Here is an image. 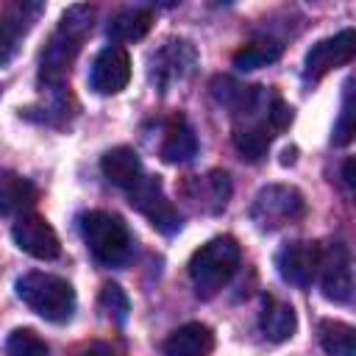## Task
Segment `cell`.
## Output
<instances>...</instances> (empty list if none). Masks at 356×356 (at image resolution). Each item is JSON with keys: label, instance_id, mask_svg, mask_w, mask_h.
Segmentation results:
<instances>
[{"label": "cell", "instance_id": "obj_19", "mask_svg": "<svg viewBox=\"0 0 356 356\" xmlns=\"http://www.w3.org/2000/svg\"><path fill=\"white\" fill-rule=\"evenodd\" d=\"M197 153V136L192 131V125L178 114L167 122L164 128V139H161V147H159V156L167 161V164H184L189 161L192 156Z\"/></svg>", "mask_w": 356, "mask_h": 356}, {"label": "cell", "instance_id": "obj_22", "mask_svg": "<svg viewBox=\"0 0 356 356\" xmlns=\"http://www.w3.org/2000/svg\"><path fill=\"white\" fill-rule=\"evenodd\" d=\"M281 58V44L273 42V39H256V42H248L242 44L236 53H234V67L239 70H259V67H267L273 61Z\"/></svg>", "mask_w": 356, "mask_h": 356}, {"label": "cell", "instance_id": "obj_13", "mask_svg": "<svg viewBox=\"0 0 356 356\" xmlns=\"http://www.w3.org/2000/svg\"><path fill=\"white\" fill-rule=\"evenodd\" d=\"M11 236H14V245L22 253H28L33 259H42V261L58 259V253H61V242H58L53 225L39 214L17 217V222L11 225Z\"/></svg>", "mask_w": 356, "mask_h": 356}, {"label": "cell", "instance_id": "obj_12", "mask_svg": "<svg viewBox=\"0 0 356 356\" xmlns=\"http://www.w3.org/2000/svg\"><path fill=\"white\" fill-rule=\"evenodd\" d=\"M275 267L286 284L309 286L317 278L320 245L312 239H292V242L281 245V250L275 253Z\"/></svg>", "mask_w": 356, "mask_h": 356}, {"label": "cell", "instance_id": "obj_2", "mask_svg": "<svg viewBox=\"0 0 356 356\" xmlns=\"http://www.w3.org/2000/svg\"><path fill=\"white\" fill-rule=\"evenodd\" d=\"M92 17H95L92 6H72L64 11L58 28L47 39L39 58V78L44 86H64L70 67L81 50V42L92 31Z\"/></svg>", "mask_w": 356, "mask_h": 356}, {"label": "cell", "instance_id": "obj_25", "mask_svg": "<svg viewBox=\"0 0 356 356\" xmlns=\"http://www.w3.org/2000/svg\"><path fill=\"white\" fill-rule=\"evenodd\" d=\"M100 306L106 309V314L117 323V325H122L125 320H128V309H131V303H128V295L120 289V284H103V289H100Z\"/></svg>", "mask_w": 356, "mask_h": 356}, {"label": "cell", "instance_id": "obj_16", "mask_svg": "<svg viewBox=\"0 0 356 356\" xmlns=\"http://www.w3.org/2000/svg\"><path fill=\"white\" fill-rule=\"evenodd\" d=\"M211 348H214L211 328L203 323H186L164 339L161 353L164 356H209Z\"/></svg>", "mask_w": 356, "mask_h": 356}, {"label": "cell", "instance_id": "obj_11", "mask_svg": "<svg viewBox=\"0 0 356 356\" xmlns=\"http://www.w3.org/2000/svg\"><path fill=\"white\" fill-rule=\"evenodd\" d=\"M184 200L203 214H220L231 197V178L222 170H209L206 175H189L181 184Z\"/></svg>", "mask_w": 356, "mask_h": 356}, {"label": "cell", "instance_id": "obj_15", "mask_svg": "<svg viewBox=\"0 0 356 356\" xmlns=\"http://www.w3.org/2000/svg\"><path fill=\"white\" fill-rule=\"evenodd\" d=\"M259 328L270 342H286L298 328V314L286 300L275 295H264L259 312Z\"/></svg>", "mask_w": 356, "mask_h": 356}, {"label": "cell", "instance_id": "obj_8", "mask_svg": "<svg viewBox=\"0 0 356 356\" xmlns=\"http://www.w3.org/2000/svg\"><path fill=\"white\" fill-rule=\"evenodd\" d=\"M128 200H131V206L136 211H142L150 220V225L156 231H161V234L170 236V234H175L181 228V214L167 200L159 175H142V181L134 189H128Z\"/></svg>", "mask_w": 356, "mask_h": 356}, {"label": "cell", "instance_id": "obj_26", "mask_svg": "<svg viewBox=\"0 0 356 356\" xmlns=\"http://www.w3.org/2000/svg\"><path fill=\"white\" fill-rule=\"evenodd\" d=\"M353 83L348 81L345 83V97H342V114H339V122L334 128V142L337 145H348L353 139Z\"/></svg>", "mask_w": 356, "mask_h": 356}, {"label": "cell", "instance_id": "obj_27", "mask_svg": "<svg viewBox=\"0 0 356 356\" xmlns=\"http://www.w3.org/2000/svg\"><path fill=\"white\" fill-rule=\"evenodd\" d=\"M78 356H117V350L111 345H106V342H89Z\"/></svg>", "mask_w": 356, "mask_h": 356}, {"label": "cell", "instance_id": "obj_18", "mask_svg": "<svg viewBox=\"0 0 356 356\" xmlns=\"http://www.w3.org/2000/svg\"><path fill=\"white\" fill-rule=\"evenodd\" d=\"M36 197L39 192L28 178L11 170H0V217H22L36 203Z\"/></svg>", "mask_w": 356, "mask_h": 356}, {"label": "cell", "instance_id": "obj_17", "mask_svg": "<svg viewBox=\"0 0 356 356\" xmlns=\"http://www.w3.org/2000/svg\"><path fill=\"white\" fill-rule=\"evenodd\" d=\"M100 170L114 186H120L125 192L134 189L145 175L142 161H139L134 147H111V150H106L103 159H100Z\"/></svg>", "mask_w": 356, "mask_h": 356}, {"label": "cell", "instance_id": "obj_10", "mask_svg": "<svg viewBox=\"0 0 356 356\" xmlns=\"http://www.w3.org/2000/svg\"><path fill=\"white\" fill-rule=\"evenodd\" d=\"M353 56H356V33H353V28H345V31L312 44V50L306 53V61H303V75L309 81H320L331 70L348 64Z\"/></svg>", "mask_w": 356, "mask_h": 356}, {"label": "cell", "instance_id": "obj_5", "mask_svg": "<svg viewBox=\"0 0 356 356\" xmlns=\"http://www.w3.org/2000/svg\"><path fill=\"white\" fill-rule=\"evenodd\" d=\"M81 236L92 256L103 264H122L131 256L134 239L120 214L111 211H86L81 214Z\"/></svg>", "mask_w": 356, "mask_h": 356}, {"label": "cell", "instance_id": "obj_28", "mask_svg": "<svg viewBox=\"0 0 356 356\" xmlns=\"http://www.w3.org/2000/svg\"><path fill=\"white\" fill-rule=\"evenodd\" d=\"M342 178H345V186L348 189H353V159H345V164H342Z\"/></svg>", "mask_w": 356, "mask_h": 356}, {"label": "cell", "instance_id": "obj_7", "mask_svg": "<svg viewBox=\"0 0 356 356\" xmlns=\"http://www.w3.org/2000/svg\"><path fill=\"white\" fill-rule=\"evenodd\" d=\"M197 64V53L192 47V42L186 39H170L164 42L153 56H150V67L147 75L153 81V86H159L161 92H170L172 86L184 83Z\"/></svg>", "mask_w": 356, "mask_h": 356}, {"label": "cell", "instance_id": "obj_20", "mask_svg": "<svg viewBox=\"0 0 356 356\" xmlns=\"http://www.w3.org/2000/svg\"><path fill=\"white\" fill-rule=\"evenodd\" d=\"M153 25V14L147 8H122L108 22V36L114 42H139Z\"/></svg>", "mask_w": 356, "mask_h": 356}, {"label": "cell", "instance_id": "obj_23", "mask_svg": "<svg viewBox=\"0 0 356 356\" xmlns=\"http://www.w3.org/2000/svg\"><path fill=\"white\" fill-rule=\"evenodd\" d=\"M6 356H50V348L36 331L17 328L6 339Z\"/></svg>", "mask_w": 356, "mask_h": 356}, {"label": "cell", "instance_id": "obj_21", "mask_svg": "<svg viewBox=\"0 0 356 356\" xmlns=\"http://www.w3.org/2000/svg\"><path fill=\"white\" fill-rule=\"evenodd\" d=\"M317 331H320V345L328 356H356L353 325L342 320H323Z\"/></svg>", "mask_w": 356, "mask_h": 356}, {"label": "cell", "instance_id": "obj_29", "mask_svg": "<svg viewBox=\"0 0 356 356\" xmlns=\"http://www.w3.org/2000/svg\"><path fill=\"white\" fill-rule=\"evenodd\" d=\"M281 161H284V164H292V161H295V147H286V150H284V159H281Z\"/></svg>", "mask_w": 356, "mask_h": 356}, {"label": "cell", "instance_id": "obj_3", "mask_svg": "<svg viewBox=\"0 0 356 356\" xmlns=\"http://www.w3.org/2000/svg\"><path fill=\"white\" fill-rule=\"evenodd\" d=\"M239 259H242V250L234 236H214L206 245H200L189 259V278H192L195 295L203 300L214 298L234 278Z\"/></svg>", "mask_w": 356, "mask_h": 356}, {"label": "cell", "instance_id": "obj_14", "mask_svg": "<svg viewBox=\"0 0 356 356\" xmlns=\"http://www.w3.org/2000/svg\"><path fill=\"white\" fill-rule=\"evenodd\" d=\"M92 89L97 95H117L128 86L131 81V58L125 53V47L120 44H108L97 53L95 64H92Z\"/></svg>", "mask_w": 356, "mask_h": 356}, {"label": "cell", "instance_id": "obj_24", "mask_svg": "<svg viewBox=\"0 0 356 356\" xmlns=\"http://www.w3.org/2000/svg\"><path fill=\"white\" fill-rule=\"evenodd\" d=\"M22 33H25V22H19L11 14H0V64H8L17 56Z\"/></svg>", "mask_w": 356, "mask_h": 356}, {"label": "cell", "instance_id": "obj_1", "mask_svg": "<svg viewBox=\"0 0 356 356\" xmlns=\"http://www.w3.org/2000/svg\"><path fill=\"white\" fill-rule=\"evenodd\" d=\"M231 114L234 145L248 161L264 159L273 136L292 122V106L273 86H245Z\"/></svg>", "mask_w": 356, "mask_h": 356}, {"label": "cell", "instance_id": "obj_9", "mask_svg": "<svg viewBox=\"0 0 356 356\" xmlns=\"http://www.w3.org/2000/svg\"><path fill=\"white\" fill-rule=\"evenodd\" d=\"M320 286L323 295L334 303H350L353 298V264L350 250L342 242H331L328 248H320Z\"/></svg>", "mask_w": 356, "mask_h": 356}, {"label": "cell", "instance_id": "obj_6", "mask_svg": "<svg viewBox=\"0 0 356 356\" xmlns=\"http://www.w3.org/2000/svg\"><path fill=\"white\" fill-rule=\"evenodd\" d=\"M306 214L303 195L289 184H270L261 186L250 203V220L259 231H278L284 225L298 222Z\"/></svg>", "mask_w": 356, "mask_h": 356}, {"label": "cell", "instance_id": "obj_4", "mask_svg": "<svg viewBox=\"0 0 356 356\" xmlns=\"http://www.w3.org/2000/svg\"><path fill=\"white\" fill-rule=\"evenodd\" d=\"M17 298L50 323H67L75 312V289L50 273H25L17 278Z\"/></svg>", "mask_w": 356, "mask_h": 356}]
</instances>
